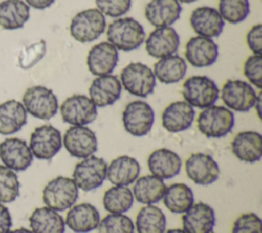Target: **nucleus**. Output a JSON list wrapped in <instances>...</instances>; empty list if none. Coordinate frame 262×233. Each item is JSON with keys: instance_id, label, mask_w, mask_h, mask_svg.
Wrapping results in <instances>:
<instances>
[{"instance_id": "41", "label": "nucleus", "mask_w": 262, "mask_h": 233, "mask_svg": "<svg viewBox=\"0 0 262 233\" xmlns=\"http://www.w3.org/2000/svg\"><path fill=\"white\" fill-rule=\"evenodd\" d=\"M231 233H262V221L255 213L242 214L233 222Z\"/></svg>"}, {"instance_id": "9", "label": "nucleus", "mask_w": 262, "mask_h": 233, "mask_svg": "<svg viewBox=\"0 0 262 233\" xmlns=\"http://www.w3.org/2000/svg\"><path fill=\"white\" fill-rule=\"evenodd\" d=\"M122 122L127 133L134 137H143L152 128L155 111L147 102L133 100L126 104L122 112Z\"/></svg>"}, {"instance_id": "13", "label": "nucleus", "mask_w": 262, "mask_h": 233, "mask_svg": "<svg viewBox=\"0 0 262 233\" xmlns=\"http://www.w3.org/2000/svg\"><path fill=\"white\" fill-rule=\"evenodd\" d=\"M62 145L70 155L83 159L97 151L98 141L96 134L87 126H71L63 134Z\"/></svg>"}, {"instance_id": "4", "label": "nucleus", "mask_w": 262, "mask_h": 233, "mask_svg": "<svg viewBox=\"0 0 262 233\" xmlns=\"http://www.w3.org/2000/svg\"><path fill=\"white\" fill-rule=\"evenodd\" d=\"M106 29L105 16L97 8L79 11L71 20L70 34L80 43H90L97 40Z\"/></svg>"}, {"instance_id": "31", "label": "nucleus", "mask_w": 262, "mask_h": 233, "mask_svg": "<svg viewBox=\"0 0 262 233\" xmlns=\"http://www.w3.org/2000/svg\"><path fill=\"white\" fill-rule=\"evenodd\" d=\"M33 233H64L66 223L58 212L47 206L37 207L29 218Z\"/></svg>"}, {"instance_id": "1", "label": "nucleus", "mask_w": 262, "mask_h": 233, "mask_svg": "<svg viewBox=\"0 0 262 233\" xmlns=\"http://www.w3.org/2000/svg\"><path fill=\"white\" fill-rule=\"evenodd\" d=\"M107 42L118 50L132 51L139 48L145 40L142 25L133 17H119L108 24L106 29Z\"/></svg>"}, {"instance_id": "50", "label": "nucleus", "mask_w": 262, "mask_h": 233, "mask_svg": "<svg viewBox=\"0 0 262 233\" xmlns=\"http://www.w3.org/2000/svg\"><path fill=\"white\" fill-rule=\"evenodd\" d=\"M210 233H216V232H213V231H212V232H210Z\"/></svg>"}, {"instance_id": "34", "label": "nucleus", "mask_w": 262, "mask_h": 233, "mask_svg": "<svg viewBox=\"0 0 262 233\" xmlns=\"http://www.w3.org/2000/svg\"><path fill=\"white\" fill-rule=\"evenodd\" d=\"M166 222V216L159 206L145 204L137 213L134 226L137 233H164Z\"/></svg>"}, {"instance_id": "22", "label": "nucleus", "mask_w": 262, "mask_h": 233, "mask_svg": "<svg viewBox=\"0 0 262 233\" xmlns=\"http://www.w3.org/2000/svg\"><path fill=\"white\" fill-rule=\"evenodd\" d=\"M88 93V97L96 107L110 106L121 97L122 85L120 79L112 74L96 77L91 82Z\"/></svg>"}, {"instance_id": "10", "label": "nucleus", "mask_w": 262, "mask_h": 233, "mask_svg": "<svg viewBox=\"0 0 262 233\" xmlns=\"http://www.w3.org/2000/svg\"><path fill=\"white\" fill-rule=\"evenodd\" d=\"M254 87L243 80H227L219 91L225 107L230 110L246 112L252 109L257 99Z\"/></svg>"}, {"instance_id": "26", "label": "nucleus", "mask_w": 262, "mask_h": 233, "mask_svg": "<svg viewBox=\"0 0 262 233\" xmlns=\"http://www.w3.org/2000/svg\"><path fill=\"white\" fill-rule=\"evenodd\" d=\"M181 4L177 0H150L144 8L146 20L155 28L171 27L180 17Z\"/></svg>"}, {"instance_id": "43", "label": "nucleus", "mask_w": 262, "mask_h": 233, "mask_svg": "<svg viewBox=\"0 0 262 233\" xmlns=\"http://www.w3.org/2000/svg\"><path fill=\"white\" fill-rule=\"evenodd\" d=\"M246 42L253 54L262 53V26L257 24L253 26L246 35Z\"/></svg>"}, {"instance_id": "49", "label": "nucleus", "mask_w": 262, "mask_h": 233, "mask_svg": "<svg viewBox=\"0 0 262 233\" xmlns=\"http://www.w3.org/2000/svg\"><path fill=\"white\" fill-rule=\"evenodd\" d=\"M179 3H192V2H195L198 0H177Z\"/></svg>"}, {"instance_id": "19", "label": "nucleus", "mask_w": 262, "mask_h": 233, "mask_svg": "<svg viewBox=\"0 0 262 233\" xmlns=\"http://www.w3.org/2000/svg\"><path fill=\"white\" fill-rule=\"evenodd\" d=\"M189 24L198 36L217 38L224 28V20L218 10L211 6H200L192 10Z\"/></svg>"}, {"instance_id": "45", "label": "nucleus", "mask_w": 262, "mask_h": 233, "mask_svg": "<svg viewBox=\"0 0 262 233\" xmlns=\"http://www.w3.org/2000/svg\"><path fill=\"white\" fill-rule=\"evenodd\" d=\"M55 0H25V2L35 9H46L50 7Z\"/></svg>"}, {"instance_id": "46", "label": "nucleus", "mask_w": 262, "mask_h": 233, "mask_svg": "<svg viewBox=\"0 0 262 233\" xmlns=\"http://www.w3.org/2000/svg\"><path fill=\"white\" fill-rule=\"evenodd\" d=\"M261 102H262V93L259 92L257 95L255 105H254V108L256 109V112H257V115L259 119H261Z\"/></svg>"}, {"instance_id": "8", "label": "nucleus", "mask_w": 262, "mask_h": 233, "mask_svg": "<svg viewBox=\"0 0 262 233\" xmlns=\"http://www.w3.org/2000/svg\"><path fill=\"white\" fill-rule=\"evenodd\" d=\"M107 164L104 158L90 155L76 164L72 179L79 190L88 192L100 187L106 179Z\"/></svg>"}, {"instance_id": "25", "label": "nucleus", "mask_w": 262, "mask_h": 233, "mask_svg": "<svg viewBox=\"0 0 262 233\" xmlns=\"http://www.w3.org/2000/svg\"><path fill=\"white\" fill-rule=\"evenodd\" d=\"M99 221L100 214L96 206L82 202L68 209L64 223L75 233H89L97 228Z\"/></svg>"}, {"instance_id": "36", "label": "nucleus", "mask_w": 262, "mask_h": 233, "mask_svg": "<svg viewBox=\"0 0 262 233\" xmlns=\"http://www.w3.org/2000/svg\"><path fill=\"white\" fill-rule=\"evenodd\" d=\"M217 10L224 21L236 25L248 17L250 3L249 0H219Z\"/></svg>"}, {"instance_id": "47", "label": "nucleus", "mask_w": 262, "mask_h": 233, "mask_svg": "<svg viewBox=\"0 0 262 233\" xmlns=\"http://www.w3.org/2000/svg\"><path fill=\"white\" fill-rule=\"evenodd\" d=\"M8 233H33L31 230L27 229V228H18V229H14L12 231H9Z\"/></svg>"}, {"instance_id": "24", "label": "nucleus", "mask_w": 262, "mask_h": 233, "mask_svg": "<svg viewBox=\"0 0 262 233\" xmlns=\"http://www.w3.org/2000/svg\"><path fill=\"white\" fill-rule=\"evenodd\" d=\"M182 160L178 153L168 148L151 151L147 157V168L151 175L167 180L174 178L181 171Z\"/></svg>"}, {"instance_id": "32", "label": "nucleus", "mask_w": 262, "mask_h": 233, "mask_svg": "<svg viewBox=\"0 0 262 233\" xmlns=\"http://www.w3.org/2000/svg\"><path fill=\"white\" fill-rule=\"evenodd\" d=\"M30 18V6L23 0H4L0 2V28L17 30Z\"/></svg>"}, {"instance_id": "29", "label": "nucleus", "mask_w": 262, "mask_h": 233, "mask_svg": "<svg viewBox=\"0 0 262 233\" xmlns=\"http://www.w3.org/2000/svg\"><path fill=\"white\" fill-rule=\"evenodd\" d=\"M154 75L163 84H175L180 82L186 75L187 63L178 54H172L160 58L154 64Z\"/></svg>"}, {"instance_id": "48", "label": "nucleus", "mask_w": 262, "mask_h": 233, "mask_svg": "<svg viewBox=\"0 0 262 233\" xmlns=\"http://www.w3.org/2000/svg\"><path fill=\"white\" fill-rule=\"evenodd\" d=\"M164 233H186L183 229H179V228H174V229H169L167 231H165Z\"/></svg>"}, {"instance_id": "12", "label": "nucleus", "mask_w": 262, "mask_h": 233, "mask_svg": "<svg viewBox=\"0 0 262 233\" xmlns=\"http://www.w3.org/2000/svg\"><path fill=\"white\" fill-rule=\"evenodd\" d=\"M29 147L34 157L41 160L53 158L62 147V137L52 125H42L32 132Z\"/></svg>"}, {"instance_id": "27", "label": "nucleus", "mask_w": 262, "mask_h": 233, "mask_svg": "<svg viewBox=\"0 0 262 233\" xmlns=\"http://www.w3.org/2000/svg\"><path fill=\"white\" fill-rule=\"evenodd\" d=\"M140 165L129 155H121L107 165L106 179L117 186H129L139 177Z\"/></svg>"}, {"instance_id": "42", "label": "nucleus", "mask_w": 262, "mask_h": 233, "mask_svg": "<svg viewBox=\"0 0 262 233\" xmlns=\"http://www.w3.org/2000/svg\"><path fill=\"white\" fill-rule=\"evenodd\" d=\"M97 9L105 16L119 18L132 6V0H95Z\"/></svg>"}, {"instance_id": "35", "label": "nucleus", "mask_w": 262, "mask_h": 233, "mask_svg": "<svg viewBox=\"0 0 262 233\" xmlns=\"http://www.w3.org/2000/svg\"><path fill=\"white\" fill-rule=\"evenodd\" d=\"M134 202L132 190L128 186L114 185L108 188L102 197V204L110 214H125Z\"/></svg>"}, {"instance_id": "33", "label": "nucleus", "mask_w": 262, "mask_h": 233, "mask_svg": "<svg viewBox=\"0 0 262 233\" xmlns=\"http://www.w3.org/2000/svg\"><path fill=\"white\" fill-rule=\"evenodd\" d=\"M162 200L166 208L171 213L183 214L194 203V195L188 185L173 183L166 187Z\"/></svg>"}, {"instance_id": "20", "label": "nucleus", "mask_w": 262, "mask_h": 233, "mask_svg": "<svg viewBox=\"0 0 262 233\" xmlns=\"http://www.w3.org/2000/svg\"><path fill=\"white\" fill-rule=\"evenodd\" d=\"M181 222L186 233H210L216 222L215 212L210 204L199 201L183 213Z\"/></svg>"}, {"instance_id": "7", "label": "nucleus", "mask_w": 262, "mask_h": 233, "mask_svg": "<svg viewBox=\"0 0 262 233\" xmlns=\"http://www.w3.org/2000/svg\"><path fill=\"white\" fill-rule=\"evenodd\" d=\"M219 91L216 83L207 76H191L182 85L184 101L201 109L215 104L219 98Z\"/></svg>"}, {"instance_id": "30", "label": "nucleus", "mask_w": 262, "mask_h": 233, "mask_svg": "<svg viewBox=\"0 0 262 233\" xmlns=\"http://www.w3.org/2000/svg\"><path fill=\"white\" fill-rule=\"evenodd\" d=\"M164 180L154 176L145 175L138 177L133 183L132 193L134 199L142 204H155L162 200L166 190Z\"/></svg>"}, {"instance_id": "3", "label": "nucleus", "mask_w": 262, "mask_h": 233, "mask_svg": "<svg viewBox=\"0 0 262 233\" xmlns=\"http://www.w3.org/2000/svg\"><path fill=\"white\" fill-rule=\"evenodd\" d=\"M79 188L72 178L57 176L50 180L42 192V199L45 206L56 212H63L71 208L78 200Z\"/></svg>"}, {"instance_id": "28", "label": "nucleus", "mask_w": 262, "mask_h": 233, "mask_svg": "<svg viewBox=\"0 0 262 233\" xmlns=\"http://www.w3.org/2000/svg\"><path fill=\"white\" fill-rule=\"evenodd\" d=\"M28 113L21 102L9 99L0 104V134L12 135L26 124Z\"/></svg>"}, {"instance_id": "11", "label": "nucleus", "mask_w": 262, "mask_h": 233, "mask_svg": "<svg viewBox=\"0 0 262 233\" xmlns=\"http://www.w3.org/2000/svg\"><path fill=\"white\" fill-rule=\"evenodd\" d=\"M58 109L62 121L71 126H87L97 118V107L84 94H74L66 98Z\"/></svg>"}, {"instance_id": "14", "label": "nucleus", "mask_w": 262, "mask_h": 233, "mask_svg": "<svg viewBox=\"0 0 262 233\" xmlns=\"http://www.w3.org/2000/svg\"><path fill=\"white\" fill-rule=\"evenodd\" d=\"M187 177L201 186L211 185L220 176V168L210 154L204 152L191 153L184 164Z\"/></svg>"}, {"instance_id": "17", "label": "nucleus", "mask_w": 262, "mask_h": 233, "mask_svg": "<svg viewBox=\"0 0 262 233\" xmlns=\"http://www.w3.org/2000/svg\"><path fill=\"white\" fill-rule=\"evenodd\" d=\"M218 45L210 38L194 36L185 44V61L193 67H208L218 58Z\"/></svg>"}, {"instance_id": "16", "label": "nucleus", "mask_w": 262, "mask_h": 233, "mask_svg": "<svg viewBox=\"0 0 262 233\" xmlns=\"http://www.w3.org/2000/svg\"><path fill=\"white\" fill-rule=\"evenodd\" d=\"M147 54L154 58H163L175 54L180 46V37L172 27L156 28L144 40Z\"/></svg>"}, {"instance_id": "38", "label": "nucleus", "mask_w": 262, "mask_h": 233, "mask_svg": "<svg viewBox=\"0 0 262 233\" xmlns=\"http://www.w3.org/2000/svg\"><path fill=\"white\" fill-rule=\"evenodd\" d=\"M96 229L98 233H134L135 226L125 214H108L100 219Z\"/></svg>"}, {"instance_id": "18", "label": "nucleus", "mask_w": 262, "mask_h": 233, "mask_svg": "<svg viewBox=\"0 0 262 233\" xmlns=\"http://www.w3.org/2000/svg\"><path fill=\"white\" fill-rule=\"evenodd\" d=\"M119 61L118 49L107 41L95 44L87 54V67L96 77L111 75Z\"/></svg>"}, {"instance_id": "37", "label": "nucleus", "mask_w": 262, "mask_h": 233, "mask_svg": "<svg viewBox=\"0 0 262 233\" xmlns=\"http://www.w3.org/2000/svg\"><path fill=\"white\" fill-rule=\"evenodd\" d=\"M19 181L14 171L0 165V203H9L19 196Z\"/></svg>"}, {"instance_id": "39", "label": "nucleus", "mask_w": 262, "mask_h": 233, "mask_svg": "<svg viewBox=\"0 0 262 233\" xmlns=\"http://www.w3.org/2000/svg\"><path fill=\"white\" fill-rule=\"evenodd\" d=\"M46 51L47 45L43 39L24 47L18 54V66L23 69H29L35 66L40 60L43 59Z\"/></svg>"}, {"instance_id": "21", "label": "nucleus", "mask_w": 262, "mask_h": 233, "mask_svg": "<svg viewBox=\"0 0 262 233\" xmlns=\"http://www.w3.org/2000/svg\"><path fill=\"white\" fill-rule=\"evenodd\" d=\"M194 116V107L184 100H177L164 108L161 121L165 130L170 133H179L190 128Z\"/></svg>"}, {"instance_id": "15", "label": "nucleus", "mask_w": 262, "mask_h": 233, "mask_svg": "<svg viewBox=\"0 0 262 233\" xmlns=\"http://www.w3.org/2000/svg\"><path fill=\"white\" fill-rule=\"evenodd\" d=\"M33 157L29 144L20 138H6L0 143L1 161L14 172L26 171L32 165Z\"/></svg>"}, {"instance_id": "23", "label": "nucleus", "mask_w": 262, "mask_h": 233, "mask_svg": "<svg viewBox=\"0 0 262 233\" xmlns=\"http://www.w3.org/2000/svg\"><path fill=\"white\" fill-rule=\"evenodd\" d=\"M230 147L233 155L241 161L257 162L262 157V135L257 131H242L233 137Z\"/></svg>"}, {"instance_id": "2", "label": "nucleus", "mask_w": 262, "mask_h": 233, "mask_svg": "<svg viewBox=\"0 0 262 233\" xmlns=\"http://www.w3.org/2000/svg\"><path fill=\"white\" fill-rule=\"evenodd\" d=\"M196 126L207 138H222L231 132L234 126V114L223 105L213 104L199 113Z\"/></svg>"}, {"instance_id": "6", "label": "nucleus", "mask_w": 262, "mask_h": 233, "mask_svg": "<svg viewBox=\"0 0 262 233\" xmlns=\"http://www.w3.org/2000/svg\"><path fill=\"white\" fill-rule=\"evenodd\" d=\"M21 103L27 113L43 121L52 119L59 107L58 99L54 92L41 85L28 88L23 95Z\"/></svg>"}, {"instance_id": "44", "label": "nucleus", "mask_w": 262, "mask_h": 233, "mask_svg": "<svg viewBox=\"0 0 262 233\" xmlns=\"http://www.w3.org/2000/svg\"><path fill=\"white\" fill-rule=\"evenodd\" d=\"M12 226V218L9 209L0 203V233H8Z\"/></svg>"}, {"instance_id": "5", "label": "nucleus", "mask_w": 262, "mask_h": 233, "mask_svg": "<svg viewBox=\"0 0 262 233\" xmlns=\"http://www.w3.org/2000/svg\"><path fill=\"white\" fill-rule=\"evenodd\" d=\"M120 82L131 95L145 98L152 94L157 86V79L150 67L142 62L127 64L120 74Z\"/></svg>"}, {"instance_id": "40", "label": "nucleus", "mask_w": 262, "mask_h": 233, "mask_svg": "<svg viewBox=\"0 0 262 233\" xmlns=\"http://www.w3.org/2000/svg\"><path fill=\"white\" fill-rule=\"evenodd\" d=\"M243 73L252 86L262 89V55H250L244 62Z\"/></svg>"}]
</instances>
